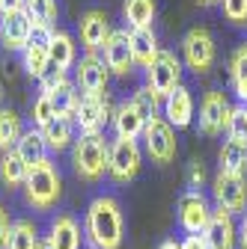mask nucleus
<instances>
[{"instance_id": "obj_1", "label": "nucleus", "mask_w": 247, "mask_h": 249, "mask_svg": "<svg viewBox=\"0 0 247 249\" xmlns=\"http://www.w3.org/2000/svg\"><path fill=\"white\" fill-rule=\"evenodd\" d=\"M83 231H86V240L92 243V249H119L122 231H125L119 202L113 196H96L86 208Z\"/></svg>"}, {"instance_id": "obj_2", "label": "nucleus", "mask_w": 247, "mask_h": 249, "mask_svg": "<svg viewBox=\"0 0 247 249\" xmlns=\"http://www.w3.org/2000/svg\"><path fill=\"white\" fill-rule=\"evenodd\" d=\"M60 193H63V181H60V172L54 166L51 158H45L42 163H36L33 169L27 172V181H24V196L27 202L33 205L36 211H48L57 205Z\"/></svg>"}, {"instance_id": "obj_3", "label": "nucleus", "mask_w": 247, "mask_h": 249, "mask_svg": "<svg viewBox=\"0 0 247 249\" xmlns=\"http://www.w3.org/2000/svg\"><path fill=\"white\" fill-rule=\"evenodd\" d=\"M72 166L78 172V178L96 184L104 178L107 172V142L102 134L96 137H78L72 145Z\"/></svg>"}, {"instance_id": "obj_4", "label": "nucleus", "mask_w": 247, "mask_h": 249, "mask_svg": "<svg viewBox=\"0 0 247 249\" xmlns=\"http://www.w3.org/2000/svg\"><path fill=\"white\" fill-rule=\"evenodd\" d=\"M140 163H143V151H140L137 140H122V137H116L107 145V172H110L113 181L128 184L140 172Z\"/></svg>"}, {"instance_id": "obj_5", "label": "nucleus", "mask_w": 247, "mask_h": 249, "mask_svg": "<svg viewBox=\"0 0 247 249\" xmlns=\"http://www.w3.org/2000/svg\"><path fill=\"white\" fill-rule=\"evenodd\" d=\"M143 142H146V154L155 163H170L176 160V151H179V142H176V128L164 119V116H155L146 122L143 128Z\"/></svg>"}, {"instance_id": "obj_6", "label": "nucleus", "mask_w": 247, "mask_h": 249, "mask_svg": "<svg viewBox=\"0 0 247 249\" xmlns=\"http://www.w3.org/2000/svg\"><path fill=\"white\" fill-rule=\"evenodd\" d=\"M182 56L185 66H188L194 74H206L214 66V56H218V48H214V39L206 27H191L182 39Z\"/></svg>"}, {"instance_id": "obj_7", "label": "nucleus", "mask_w": 247, "mask_h": 249, "mask_svg": "<svg viewBox=\"0 0 247 249\" xmlns=\"http://www.w3.org/2000/svg\"><path fill=\"white\" fill-rule=\"evenodd\" d=\"M107 119H113L107 92H104V95H81V101L75 107V116H72V122L81 128V137H96V134H102L104 124H107Z\"/></svg>"}, {"instance_id": "obj_8", "label": "nucleus", "mask_w": 247, "mask_h": 249, "mask_svg": "<svg viewBox=\"0 0 247 249\" xmlns=\"http://www.w3.org/2000/svg\"><path fill=\"white\" fill-rule=\"evenodd\" d=\"M146 86L164 101L176 86H182V62L173 51H161L155 62L146 69Z\"/></svg>"}, {"instance_id": "obj_9", "label": "nucleus", "mask_w": 247, "mask_h": 249, "mask_svg": "<svg viewBox=\"0 0 247 249\" xmlns=\"http://www.w3.org/2000/svg\"><path fill=\"white\" fill-rule=\"evenodd\" d=\"M211 196L214 205L226 213H244L247 208V178L244 175H226L218 172L211 181Z\"/></svg>"}, {"instance_id": "obj_10", "label": "nucleus", "mask_w": 247, "mask_h": 249, "mask_svg": "<svg viewBox=\"0 0 247 249\" xmlns=\"http://www.w3.org/2000/svg\"><path fill=\"white\" fill-rule=\"evenodd\" d=\"M211 220V205L200 190H188L179 199V226L185 234H203Z\"/></svg>"}, {"instance_id": "obj_11", "label": "nucleus", "mask_w": 247, "mask_h": 249, "mask_svg": "<svg viewBox=\"0 0 247 249\" xmlns=\"http://www.w3.org/2000/svg\"><path fill=\"white\" fill-rule=\"evenodd\" d=\"M232 104L226 101V95L221 89H208L203 101H200V131L206 137H218L221 131H226V119H229Z\"/></svg>"}, {"instance_id": "obj_12", "label": "nucleus", "mask_w": 247, "mask_h": 249, "mask_svg": "<svg viewBox=\"0 0 247 249\" xmlns=\"http://www.w3.org/2000/svg\"><path fill=\"white\" fill-rule=\"evenodd\" d=\"M75 80H78V89L83 95H104L107 80H110V69L96 53H83L81 62H75Z\"/></svg>"}, {"instance_id": "obj_13", "label": "nucleus", "mask_w": 247, "mask_h": 249, "mask_svg": "<svg viewBox=\"0 0 247 249\" xmlns=\"http://www.w3.org/2000/svg\"><path fill=\"white\" fill-rule=\"evenodd\" d=\"M78 33H81V45L86 48V53H96L104 48V42L113 30H110V21L102 9H86L78 21Z\"/></svg>"}, {"instance_id": "obj_14", "label": "nucleus", "mask_w": 247, "mask_h": 249, "mask_svg": "<svg viewBox=\"0 0 247 249\" xmlns=\"http://www.w3.org/2000/svg\"><path fill=\"white\" fill-rule=\"evenodd\" d=\"M203 240L208 249H235V240H238V229H235V220L232 213L214 208L211 211V220L203 231Z\"/></svg>"}, {"instance_id": "obj_15", "label": "nucleus", "mask_w": 247, "mask_h": 249, "mask_svg": "<svg viewBox=\"0 0 247 249\" xmlns=\"http://www.w3.org/2000/svg\"><path fill=\"white\" fill-rule=\"evenodd\" d=\"M102 51H104V66L110 69V74H128L134 69V56H131V45H128V30H113Z\"/></svg>"}, {"instance_id": "obj_16", "label": "nucleus", "mask_w": 247, "mask_h": 249, "mask_svg": "<svg viewBox=\"0 0 247 249\" xmlns=\"http://www.w3.org/2000/svg\"><path fill=\"white\" fill-rule=\"evenodd\" d=\"M30 33H33V21L27 12H3L0 15V39L9 51H24L30 45Z\"/></svg>"}, {"instance_id": "obj_17", "label": "nucleus", "mask_w": 247, "mask_h": 249, "mask_svg": "<svg viewBox=\"0 0 247 249\" xmlns=\"http://www.w3.org/2000/svg\"><path fill=\"white\" fill-rule=\"evenodd\" d=\"M128 45H131V56H134V66L149 69L155 56L161 53L158 48V36L152 27H140V30H128Z\"/></svg>"}, {"instance_id": "obj_18", "label": "nucleus", "mask_w": 247, "mask_h": 249, "mask_svg": "<svg viewBox=\"0 0 247 249\" xmlns=\"http://www.w3.org/2000/svg\"><path fill=\"white\" fill-rule=\"evenodd\" d=\"M164 119L173 128H188L194 119V98L185 86H176L170 95L164 98Z\"/></svg>"}, {"instance_id": "obj_19", "label": "nucleus", "mask_w": 247, "mask_h": 249, "mask_svg": "<svg viewBox=\"0 0 247 249\" xmlns=\"http://www.w3.org/2000/svg\"><path fill=\"white\" fill-rule=\"evenodd\" d=\"M54 249H81V226L72 213H60L45 237Z\"/></svg>"}, {"instance_id": "obj_20", "label": "nucleus", "mask_w": 247, "mask_h": 249, "mask_svg": "<svg viewBox=\"0 0 247 249\" xmlns=\"http://www.w3.org/2000/svg\"><path fill=\"white\" fill-rule=\"evenodd\" d=\"M45 145L51 151H63V148H72L75 145V122L69 116H54L45 128H39Z\"/></svg>"}, {"instance_id": "obj_21", "label": "nucleus", "mask_w": 247, "mask_h": 249, "mask_svg": "<svg viewBox=\"0 0 247 249\" xmlns=\"http://www.w3.org/2000/svg\"><path fill=\"white\" fill-rule=\"evenodd\" d=\"M143 128H146V119L137 113V107L131 101L119 104L113 110V131H116V137H122V140H137V137H143Z\"/></svg>"}, {"instance_id": "obj_22", "label": "nucleus", "mask_w": 247, "mask_h": 249, "mask_svg": "<svg viewBox=\"0 0 247 249\" xmlns=\"http://www.w3.org/2000/svg\"><path fill=\"white\" fill-rule=\"evenodd\" d=\"M12 151L24 160V166H27V169H33L36 163H42V160L48 158V145H45L42 134H39V131H33V128L21 134V140L15 142V148H12Z\"/></svg>"}, {"instance_id": "obj_23", "label": "nucleus", "mask_w": 247, "mask_h": 249, "mask_svg": "<svg viewBox=\"0 0 247 249\" xmlns=\"http://www.w3.org/2000/svg\"><path fill=\"white\" fill-rule=\"evenodd\" d=\"M218 172H226V175L247 172V145L244 142H235V140L224 142V148L218 151Z\"/></svg>"}, {"instance_id": "obj_24", "label": "nucleus", "mask_w": 247, "mask_h": 249, "mask_svg": "<svg viewBox=\"0 0 247 249\" xmlns=\"http://www.w3.org/2000/svg\"><path fill=\"white\" fill-rule=\"evenodd\" d=\"M48 56H51V66L69 71V69L75 66V59H78V56H75V42H72V36L54 30V39H51V45H48Z\"/></svg>"}, {"instance_id": "obj_25", "label": "nucleus", "mask_w": 247, "mask_h": 249, "mask_svg": "<svg viewBox=\"0 0 247 249\" xmlns=\"http://www.w3.org/2000/svg\"><path fill=\"white\" fill-rule=\"evenodd\" d=\"M39 231L36 226L30 223V220H15L9 226V234H6V243L3 249H39Z\"/></svg>"}, {"instance_id": "obj_26", "label": "nucleus", "mask_w": 247, "mask_h": 249, "mask_svg": "<svg viewBox=\"0 0 247 249\" xmlns=\"http://www.w3.org/2000/svg\"><path fill=\"white\" fill-rule=\"evenodd\" d=\"M229 77H232V89L238 101L247 107V42L238 45L229 56Z\"/></svg>"}, {"instance_id": "obj_27", "label": "nucleus", "mask_w": 247, "mask_h": 249, "mask_svg": "<svg viewBox=\"0 0 247 249\" xmlns=\"http://www.w3.org/2000/svg\"><path fill=\"white\" fill-rule=\"evenodd\" d=\"M122 15L131 24V30L152 27V21H155V0H125L122 3Z\"/></svg>"}, {"instance_id": "obj_28", "label": "nucleus", "mask_w": 247, "mask_h": 249, "mask_svg": "<svg viewBox=\"0 0 247 249\" xmlns=\"http://www.w3.org/2000/svg\"><path fill=\"white\" fill-rule=\"evenodd\" d=\"M27 166H24V160L18 158L15 151H3V158H0V181H3L9 190L12 187H24V181H27Z\"/></svg>"}, {"instance_id": "obj_29", "label": "nucleus", "mask_w": 247, "mask_h": 249, "mask_svg": "<svg viewBox=\"0 0 247 249\" xmlns=\"http://www.w3.org/2000/svg\"><path fill=\"white\" fill-rule=\"evenodd\" d=\"M24 128H21V116L15 110H0V151H12L15 142L21 140Z\"/></svg>"}, {"instance_id": "obj_30", "label": "nucleus", "mask_w": 247, "mask_h": 249, "mask_svg": "<svg viewBox=\"0 0 247 249\" xmlns=\"http://www.w3.org/2000/svg\"><path fill=\"white\" fill-rule=\"evenodd\" d=\"M78 101H81V92H78V86L75 83H60L54 92H51V104H54V113L57 116H75V107H78Z\"/></svg>"}, {"instance_id": "obj_31", "label": "nucleus", "mask_w": 247, "mask_h": 249, "mask_svg": "<svg viewBox=\"0 0 247 249\" xmlns=\"http://www.w3.org/2000/svg\"><path fill=\"white\" fill-rule=\"evenodd\" d=\"M24 12L33 24H42V27H54L60 9H57V0H27L24 3Z\"/></svg>"}, {"instance_id": "obj_32", "label": "nucleus", "mask_w": 247, "mask_h": 249, "mask_svg": "<svg viewBox=\"0 0 247 249\" xmlns=\"http://www.w3.org/2000/svg\"><path fill=\"white\" fill-rule=\"evenodd\" d=\"M21 59H24V69L27 74H33L39 80V74L51 66V56H48V48H39V45H27L21 51Z\"/></svg>"}, {"instance_id": "obj_33", "label": "nucleus", "mask_w": 247, "mask_h": 249, "mask_svg": "<svg viewBox=\"0 0 247 249\" xmlns=\"http://www.w3.org/2000/svg\"><path fill=\"white\" fill-rule=\"evenodd\" d=\"M131 104L137 107V113H140L146 122H149V119H155V116H158V110H164V101H161V98H158L149 86H143V89H137V92H134Z\"/></svg>"}, {"instance_id": "obj_34", "label": "nucleus", "mask_w": 247, "mask_h": 249, "mask_svg": "<svg viewBox=\"0 0 247 249\" xmlns=\"http://www.w3.org/2000/svg\"><path fill=\"white\" fill-rule=\"evenodd\" d=\"M226 140H235V142H244V145H247V113H244V107H232V110H229V119H226Z\"/></svg>"}, {"instance_id": "obj_35", "label": "nucleus", "mask_w": 247, "mask_h": 249, "mask_svg": "<svg viewBox=\"0 0 247 249\" xmlns=\"http://www.w3.org/2000/svg\"><path fill=\"white\" fill-rule=\"evenodd\" d=\"M57 113H54V104H51V95H45V92H42V95L33 101V110H30V119H33V124H36V131L39 128H45V124L54 119Z\"/></svg>"}, {"instance_id": "obj_36", "label": "nucleus", "mask_w": 247, "mask_h": 249, "mask_svg": "<svg viewBox=\"0 0 247 249\" xmlns=\"http://www.w3.org/2000/svg\"><path fill=\"white\" fill-rule=\"evenodd\" d=\"M224 6V18L232 24H247V0H221Z\"/></svg>"}, {"instance_id": "obj_37", "label": "nucleus", "mask_w": 247, "mask_h": 249, "mask_svg": "<svg viewBox=\"0 0 247 249\" xmlns=\"http://www.w3.org/2000/svg\"><path fill=\"white\" fill-rule=\"evenodd\" d=\"M66 80H69L66 71H63V69H57V66H48V69L39 74V86H42L45 95H51V92H54L60 83H66Z\"/></svg>"}, {"instance_id": "obj_38", "label": "nucleus", "mask_w": 247, "mask_h": 249, "mask_svg": "<svg viewBox=\"0 0 247 249\" xmlns=\"http://www.w3.org/2000/svg\"><path fill=\"white\" fill-rule=\"evenodd\" d=\"M54 39V27H42V24H33V33H30V45H39V48H48Z\"/></svg>"}, {"instance_id": "obj_39", "label": "nucleus", "mask_w": 247, "mask_h": 249, "mask_svg": "<svg viewBox=\"0 0 247 249\" xmlns=\"http://www.w3.org/2000/svg\"><path fill=\"white\" fill-rule=\"evenodd\" d=\"M203 181H206V169H203V163H200V160H194V163H191V169H188V190H200Z\"/></svg>"}, {"instance_id": "obj_40", "label": "nucleus", "mask_w": 247, "mask_h": 249, "mask_svg": "<svg viewBox=\"0 0 247 249\" xmlns=\"http://www.w3.org/2000/svg\"><path fill=\"white\" fill-rule=\"evenodd\" d=\"M9 213H6V208L0 205V249H3V243H6V234H9Z\"/></svg>"}, {"instance_id": "obj_41", "label": "nucleus", "mask_w": 247, "mask_h": 249, "mask_svg": "<svg viewBox=\"0 0 247 249\" xmlns=\"http://www.w3.org/2000/svg\"><path fill=\"white\" fill-rule=\"evenodd\" d=\"M182 249H208V246H206L203 234H185V240H182Z\"/></svg>"}, {"instance_id": "obj_42", "label": "nucleus", "mask_w": 247, "mask_h": 249, "mask_svg": "<svg viewBox=\"0 0 247 249\" xmlns=\"http://www.w3.org/2000/svg\"><path fill=\"white\" fill-rule=\"evenodd\" d=\"M27 0H0V15L3 12H21Z\"/></svg>"}, {"instance_id": "obj_43", "label": "nucleus", "mask_w": 247, "mask_h": 249, "mask_svg": "<svg viewBox=\"0 0 247 249\" xmlns=\"http://www.w3.org/2000/svg\"><path fill=\"white\" fill-rule=\"evenodd\" d=\"M238 243H241V249H247V208H244V213H241V226H238Z\"/></svg>"}, {"instance_id": "obj_44", "label": "nucleus", "mask_w": 247, "mask_h": 249, "mask_svg": "<svg viewBox=\"0 0 247 249\" xmlns=\"http://www.w3.org/2000/svg\"><path fill=\"white\" fill-rule=\"evenodd\" d=\"M158 249H182V243H179V240H164Z\"/></svg>"}, {"instance_id": "obj_45", "label": "nucleus", "mask_w": 247, "mask_h": 249, "mask_svg": "<svg viewBox=\"0 0 247 249\" xmlns=\"http://www.w3.org/2000/svg\"><path fill=\"white\" fill-rule=\"evenodd\" d=\"M200 3L203 6H211V3H221V0H200Z\"/></svg>"}, {"instance_id": "obj_46", "label": "nucleus", "mask_w": 247, "mask_h": 249, "mask_svg": "<svg viewBox=\"0 0 247 249\" xmlns=\"http://www.w3.org/2000/svg\"><path fill=\"white\" fill-rule=\"evenodd\" d=\"M39 249H54V246H51L48 240H42V243H39Z\"/></svg>"}, {"instance_id": "obj_47", "label": "nucleus", "mask_w": 247, "mask_h": 249, "mask_svg": "<svg viewBox=\"0 0 247 249\" xmlns=\"http://www.w3.org/2000/svg\"><path fill=\"white\" fill-rule=\"evenodd\" d=\"M0 101H3V89H0ZM0 110H3V107H0Z\"/></svg>"}, {"instance_id": "obj_48", "label": "nucleus", "mask_w": 247, "mask_h": 249, "mask_svg": "<svg viewBox=\"0 0 247 249\" xmlns=\"http://www.w3.org/2000/svg\"><path fill=\"white\" fill-rule=\"evenodd\" d=\"M244 113H247V107H244Z\"/></svg>"}]
</instances>
